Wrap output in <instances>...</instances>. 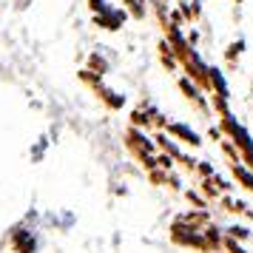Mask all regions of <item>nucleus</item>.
<instances>
[{"mask_svg":"<svg viewBox=\"0 0 253 253\" xmlns=\"http://www.w3.org/2000/svg\"><path fill=\"white\" fill-rule=\"evenodd\" d=\"M233 3H245V0H233Z\"/></svg>","mask_w":253,"mask_h":253,"instance_id":"1a4fd4ad","label":"nucleus"},{"mask_svg":"<svg viewBox=\"0 0 253 253\" xmlns=\"http://www.w3.org/2000/svg\"><path fill=\"white\" fill-rule=\"evenodd\" d=\"M208 83H211V88H216V97L228 100V83H225V77H222V71L211 66V69H208Z\"/></svg>","mask_w":253,"mask_h":253,"instance_id":"7ed1b4c3","label":"nucleus"},{"mask_svg":"<svg viewBox=\"0 0 253 253\" xmlns=\"http://www.w3.org/2000/svg\"><path fill=\"white\" fill-rule=\"evenodd\" d=\"M242 51H245V40H233V43L228 46V51H225V57H228V60H236Z\"/></svg>","mask_w":253,"mask_h":253,"instance_id":"423d86ee","label":"nucleus"},{"mask_svg":"<svg viewBox=\"0 0 253 253\" xmlns=\"http://www.w3.org/2000/svg\"><path fill=\"white\" fill-rule=\"evenodd\" d=\"M103 100L111 105V108H123V103H126V97H120L117 91H108V88L103 91Z\"/></svg>","mask_w":253,"mask_h":253,"instance_id":"39448f33","label":"nucleus"},{"mask_svg":"<svg viewBox=\"0 0 253 253\" xmlns=\"http://www.w3.org/2000/svg\"><path fill=\"white\" fill-rule=\"evenodd\" d=\"M179 85H182V91L188 94V97H194V100H196V97H199V91H196V85H194V83L182 80V83H179Z\"/></svg>","mask_w":253,"mask_h":253,"instance_id":"0eeeda50","label":"nucleus"},{"mask_svg":"<svg viewBox=\"0 0 253 253\" xmlns=\"http://www.w3.org/2000/svg\"><path fill=\"white\" fill-rule=\"evenodd\" d=\"M94 23L108 29V32H117L120 26L126 23V12H123V9H105V12L94 14Z\"/></svg>","mask_w":253,"mask_h":253,"instance_id":"f257e3e1","label":"nucleus"},{"mask_svg":"<svg viewBox=\"0 0 253 253\" xmlns=\"http://www.w3.org/2000/svg\"><path fill=\"white\" fill-rule=\"evenodd\" d=\"M233 173H236V179L245 182V188H251V191H253V173L248 171L245 165H233Z\"/></svg>","mask_w":253,"mask_h":253,"instance_id":"20e7f679","label":"nucleus"},{"mask_svg":"<svg viewBox=\"0 0 253 253\" xmlns=\"http://www.w3.org/2000/svg\"><path fill=\"white\" fill-rule=\"evenodd\" d=\"M88 6H91L94 14H100V12H105V9H108V6H105V0H88Z\"/></svg>","mask_w":253,"mask_h":253,"instance_id":"6e6552de","label":"nucleus"},{"mask_svg":"<svg viewBox=\"0 0 253 253\" xmlns=\"http://www.w3.org/2000/svg\"><path fill=\"white\" fill-rule=\"evenodd\" d=\"M168 131H171L173 137H179L182 142H188V145H199V142H202V139H199V134H196L194 128L182 126V123H171V126H168Z\"/></svg>","mask_w":253,"mask_h":253,"instance_id":"f03ea898","label":"nucleus"}]
</instances>
